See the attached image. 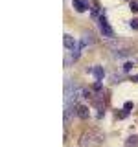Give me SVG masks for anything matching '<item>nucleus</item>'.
<instances>
[{
  "label": "nucleus",
  "instance_id": "nucleus-2",
  "mask_svg": "<svg viewBox=\"0 0 138 147\" xmlns=\"http://www.w3.org/2000/svg\"><path fill=\"white\" fill-rule=\"evenodd\" d=\"M98 26H99V31H101L105 37H112V35H114L112 26H109V22H107V18H105V15H99V17H98Z\"/></svg>",
  "mask_w": 138,
  "mask_h": 147
},
{
  "label": "nucleus",
  "instance_id": "nucleus-9",
  "mask_svg": "<svg viewBox=\"0 0 138 147\" xmlns=\"http://www.w3.org/2000/svg\"><path fill=\"white\" fill-rule=\"evenodd\" d=\"M131 68H133V63H131V61H127V63H125V64L122 66V70L127 74V72H131Z\"/></svg>",
  "mask_w": 138,
  "mask_h": 147
},
{
  "label": "nucleus",
  "instance_id": "nucleus-6",
  "mask_svg": "<svg viewBox=\"0 0 138 147\" xmlns=\"http://www.w3.org/2000/svg\"><path fill=\"white\" fill-rule=\"evenodd\" d=\"M125 147H138V134H131L125 140Z\"/></svg>",
  "mask_w": 138,
  "mask_h": 147
},
{
  "label": "nucleus",
  "instance_id": "nucleus-1",
  "mask_svg": "<svg viewBox=\"0 0 138 147\" xmlns=\"http://www.w3.org/2000/svg\"><path fill=\"white\" fill-rule=\"evenodd\" d=\"M101 140H103V136H101V138H96L94 131H90V132H85V136L79 138V145L81 147H92L94 144H99Z\"/></svg>",
  "mask_w": 138,
  "mask_h": 147
},
{
  "label": "nucleus",
  "instance_id": "nucleus-4",
  "mask_svg": "<svg viewBox=\"0 0 138 147\" xmlns=\"http://www.w3.org/2000/svg\"><path fill=\"white\" fill-rule=\"evenodd\" d=\"M72 6L77 13H83V11L89 9V2H87V0H72Z\"/></svg>",
  "mask_w": 138,
  "mask_h": 147
},
{
  "label": "nucleus",
  "instance_id": "nucleus-5",
  "mask_svg": "<svg viewBox=\"0 0 138 147\" xmlns=\"http://www.w3.org/2000/svg\"><path fill=\"white\" fill-rule=\"evenodd\" d=\"M63 44H64V48H66V50H70V52H72V50L76 48V44H77V42L74 40V37H72V35H68V33H66V35L63 37Z\"/></svg>",
  "mask_w": 138,
  "mask_h": 147
},
{
  "label": "nucleus",
  "instance_id": "nucleus-10",
  "mask_svg": "<svg viewBox=\"0 0 138 147\" xmlns=\"http://www.w3.org/2000/svg\"><path fill=\"white\" fill-rule=\"evenodd\" d=\"M131 11L138 13V2H136V0H131Z\"/></svg>",
  "mask_w": 138,
  "mask_h": 147
},
{
  "label": "nucleus",
  "instance_id": "nucleus-7",
  "mask_svg": "<svg viewBox=\"0 0 138 147\" xmlns=\"http://www.w3.org/2000/svg\"><path fill=\"white\" fill-rule=\"evenodd\" d=\"M92 72H94V77H96L98 81H101V79L105 77V72H103V68H101L99 64H98V66H94V70H92Z\"/></svg>",
  "mask_w": 138,
  "mask_h": 147
},
{
  "label": "nucleus",
  "instance_id": "nucleus-13",
  "mask_svg": "<svg viewBox=\"0 0 138 147\" xmlns=\"http://www.w3.org/2000/svg\"><path fill=\"white\" fill-rule=\"evenodd\" d=\"M120 79H122L120 76H112V77H110V81H112V83H120Z\"/></svg>",
  "mask_w": 138,
  "mask_h": 147
},
{
  "label": "nucleus",
  "instance_id": "nucleus-14",
  "mask_svg": "<svg viewBox=\"0 0 138 147\" xmlns=\"http://www.w3.org/2000/svg\"><path fill=\"white\" fill-rule=\"evenodd\" d=\"M133 81H138V76H135V77H133Z\"/></svg>",
  "mask_w": 138,
  "mask_h": 147
},
{
  "label": "nucleus",
  "instance_id": "nucleus-11",
  "mask_svg": "<svg viewBox=\"0 0 138 147\" xmlns=\"http://www.w3.org/2000/svg\"><path fill=\"white\" fill-rule=\"evenodd\" d=\"M131 109H133V103H131V101H125V105H123V110L129 114V112H131Z\"/></svg>",
  "mask_w": 138,
  "mask_h": 147
},
{
  "label": "nucleus",
  "instance_id": "nucleus-12",
  "mask_svg": "<svg viewBox=\"0 0 138 147\" xmlns=\"http://www.w3.org/2000/svg\"><path fill=\"white\" fill-rule=\"evenodd\" d=\"M131 28L133 30H138V18H133L131 20Z\"/></svg>",
  "mask_w": 138,
  "mask_h": 147
},
{
  "label": "nucleus",
  "instance_id": "nucleus-3",
  "mask_svg": "<svg viewBox=\"0 0 138 147\" xmlns=\"http://www.w3.org/2000/svg\"><path fill=\"white\" fill-rule=\"evenodd\" d=\"M74 112H76V116H77V118H81V119H89V118H90L89 109H87L85 105H81V103H77V105H76V110H74Z\"/></svg>",
  "mask_w": 138,
  "mask_h": 147
},
{
  "label": "nucleus",
  "instance_id": "nucleus-8",
  "mask_svg": "<svg viewBox=\"0 0 138 147\" xmlns=\"http://www.w3.org/2000/svg\"><path fill=\"white\" fill-rule=\"evenodd\" d=\"M92 92H94V94H101V92H103V86H101L99 81H96L94 85H92Z\"/></svg>",
  "mask_w": 138,
  "mask_h": 147
}]
</instances>
